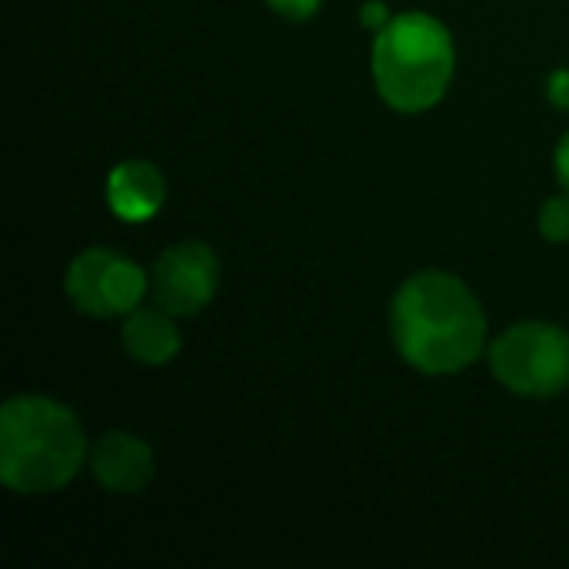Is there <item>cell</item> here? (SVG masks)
I'll return each mask as SVG.
<instances>
[{"instance_id":"6da1fadb","label":"cell","mask_w":569,"mask_h":569,"mask_svg":"<svg viewBox=\"0 0 569 569\" xmlns=\"http://www.w3.org/2000/svg\"><path fill=\"white\" fill-rule=\"evenodd\" d=\"M390 330L400 357L423 373H457L487 343V317L463 280L440 270L413 273L393 297Z\"/></svg>"},{"instance_id":"7a4b0ae2","label":"cell","mask_w":569,"mask_h":569,"mask_svg":"<svg viewBox=\"0 0 569 569\" xmlns=\"http://www.w3.org/2000/svg\"><path fill=\"white\" fill-rule=\"evenodd\" d=\"M80 420L57 400L13 397L0 410V480L13 493H53L83 463Z\"/></svg>"},{"instance_id":"3957f363","label":"cell","mask_w":569,"mask_h":569,"mask_svg":"<svg viewBox=\"0 0 569 569\" xmlns=\"http://www.w3.org/2000/svg\"><path fill=\"white\" fill-rule=\"evenodd\" d=\"M457 63L450 30L430 13H400L373 40V80L380 97L400 113L440 103Z\"/></svg>"},{"instance_id":"277c9868","label":"cell","mask_w":569,"mask_h":569,"mask_svg":"<svg viewBox=\"0 0 569 569\" xmlns=\"http://www.w3.org/2000/svg\"><path fill=\"white\" fill-rule=\"evenodd\" d=\"M493 377L520 397L569 390V333L553 323H517L490 347Z\"/></svg>"},{"instance_id":"5b68a950","label":"cell","mask_w":569,"mask_h":569,"mask_svg":"<svg viewBox=\"0 0 569 569\" xmlns=\"http://www.w3.org/2000/svg\"><path fill=\"white\" fill-rule=\"evenodd\" d=\"M150 287V277L120 257L117 250H83L67 270V297L77 310L90 317H117L133 313Z\"/></svg>"},{"instance_id":"8992f818","label":"cell","mask_w":569,"mask_h":569,"mask_svg":"<svg viewBox=\"0 0 569 569\" xmlns=\"http://www.w3.org/2000/svg\"><path fill=\"white\" fill-rule=\"evenodd\" d=\"M220 283V263L207 243L187 240L163 250L150 270V293L160 310L170 317H193L200 313Z\"/></svg>"},{"instance_id":"52a82bcc","label":"cell","mask_w":569,"mask_h":569,"mask_svg":"<svg viewBox=\"0 0 569 569\" xmlns=\"http://www.w3.org/2000/svg\"><path fill=\"white\" fill-rule=\"evenodd\" d=\"M93 477L110 493H143L153 480V450L130 433H103L90 453Z\"/></svg>"},{"instance_id":"ba28073f","label":"cell","mask_w":569,"mask_h":569,"mask_svg":"<svg viewBox=\"0 0 569 569\" xmlns=\"http://www.w3.org/2000/svg\"><path fill=\"white\" fill-rule=\"evenodd\" d=\"M163 193H167L163 177L147 160H123L120 167H113V173L107 180L110 210L130 223L150 220L163 207Z\"/></svg>"},{"instance_id":"9c48e42d","label":"cell","mask_w":569,"mask_h":569,"mask_svg":"<svg viewBox=\"0 0 569 569\" xmlns=\"http://www.w3.org/2000/svg\"><path fill=\"white\" fill-rule=\"evenodd\" d=\"M123 347L133 360L163 367L180 353V333L167 310H133L123 323Z\"/></svg>"},{"instance_id":"30bf717a","label":"cell","mask_w":569,"mask_h":569,"mask_svg":"<svg viewBox=\"0 0 569 569\" xmlns=\"http://www.w3.org/2000/svg\"><path fill=\"white\" fill-rule=\"evenodd\" d=\"M540 233L553 243L569 240V197H553L540 210Z\"/></svg>"},{"instance_id":"8fae6325","label":"cell","mask_w":569,"mask_h":569,"mask_svg":"<svg viewBox=\"0 0 569 569\" xmlns=\"http://www.w3.org/2000/svg\"><path fill=\"white\" fill-rule=\"evenodd\" d=\"M273 7V13L287 17V20H310L323 0H267Z\"/></svg>"},{"instance_id":"7c38bea8","label":"cell","mask_w":569,"mask_h":569,"mask_svg":"<svg viewBox=\"0 0 569 569\" xmlns=\"http://www.w3.org/2000/svg\"><path fill=\"white\" fill-rule=\"evenodd\" d=\"M547 93H550V103H553V107L569 110V70H553V73H550Z\"/></svg>"},{"instance_id":"4fadbf2b","label":"cell","mask_w":569,"mask_h":569,"mask_svg":"<svg viewBox=\"0 0 569 569\" xmlns=\"http://www.w3.org/2000/svg\"><path fill=\"white\" fill-rule=\"evenodd\" d=\"M553 167H557V180H560V187L569 193V133L560 140V147H557Z\"/></svg>"},{"instance_id":"5bb4252c","label":"cell","mask_w":569,"mask_h":569,"mask_svg":"<svg viewBox=\"0 0 569 569\" xmlns=\"http://www.w3.org/2000/svg\"><path fill=\"white\" fill-rule=\"evenodd\" d=\"M383 10H387L383 3H367V7H363V20H367V23H383V17H387Z\"/></svg>"}]
</instances>
